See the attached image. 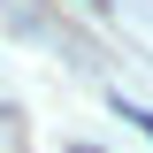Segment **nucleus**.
<instances>
[{
	"instance_id": "obj_2",
	"label": "nucleus",
	"mask_w": 153,
	"mask_h": 153,
	"mask_svg": "<svg viewBox=\"0 0 153 153\" xmlns=\"http://www.w3.org/2000/svg\"><path fill=\"white\" fill-rule=\"evenodd\" d=\"M84 8H107V0H84Z\"/></svg>"
},
{
	"instance_id": "obj_1",
	"label": "nucleus",
	"mask_w": 153,
	"mask_h": 153,
	"mask_svg": "<svg viewBox=\"0 0 153 153\" xmlns=\"http://www.w3.org/2000/svg\"><path fill=\"white\" fill-rule=\"evenodd\" d=\"M107 107H115V115H123V123H138V130H146V138H153V107H138V100H123V92H115V100H107Z\"/></svg>"
},
{
	"instance_id": "obj_3",
	"label": "nucleus",
	"mask_w": 153,
	"mask_h": 153,
	"mask_svg": "<svg viewBox=\"0 0 153 153\" xmlns=\"http://www.w3.org/2000/svg\"><path fill=\"white\" fill-rule=\"evenodd\" d=\"M69 153H92V146H69Z\"/></svg>"
}]
</instances>
